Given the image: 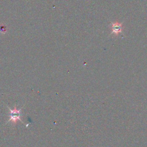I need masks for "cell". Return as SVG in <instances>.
Here are the masks:
<instances>
[{"mask_svg": "<svg viewBox=\"0 0 147 147\" xmlns=\"http://www.w3.org/2000/svg\"><path fill=\"white\" fill-rule=\"evenodd\" d=\"M10 110V115L11 118L9 119L10 121H12L14 123H16L17 121L20 120V116H21V110H17L16 109V107H14L13 110H11L9 109Z\"/></svg>", "mask_w": 147, "mask_h": 147, "instance_id": "2", "label": "cell"}, {"mask_svg": "<svg viewBox=\"0 0 147 147\" xmlns=\"http://www.w3.org/2000/svg\"><path fill=\"white\" fill-rule=\"evenodd\" d=\"M111 34H114L115 36L119 33H122V22L115 21L111 24Z\"/></svg>", "mask_w": 147, "mask_h": 147, "instance_id": "1", "label": "cell"}, {"mask_svg": "<svg viewBox=\"0 0 147 147\" xmlns=\"http://www.w3.org/2000/svg\"><path fill=\"white\" fill-rule=\"evenodd\" d=\"M7 32L6 26L3 24H0V33L2 34H5Z\"/></svg>", "mask_w": 147, "mask_h": 147, "instance_id": "3", "label": "cell"}]
</instances>
